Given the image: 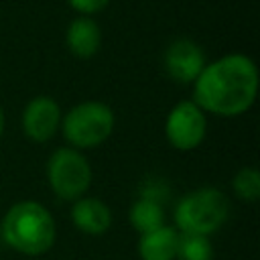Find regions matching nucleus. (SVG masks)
I'll list each match as a JSON object with an SVG mask.
<instances>
[{
	"instance_id": "obj_1",
	"label": "nucleus",
	"mask_w": 260,
	"mask_h": 260,
	"mask_svg": "<svg viewBox=\"0 0 260 260\" xmlns=\"http://www.w3.org/2000/svg\"><path fill=\"white\" fill-rule=\"evenodd\" d=\"M193 83V102L205 114L236 118L256 102L258 67L248 55L230 53L205 63Z\"/></svg>"
},
{
	"instance_id": "obj_2",
	"label": "nucleus",
	"mask_w": 260,
	"mask_h": 260,
	"mask_svg": "<svg viewBox=\"0 0 260 260\" xmlns=\"http://www.w3.org/2000/svg\"><path fill=\"white\" fill-rule=\"evenodd\" d=\"M0 234L8 248L24 256H41L53 248L57 225L43 203L24 199L6 211L0 221Z\"/></svg>"
},
{
	"instance_id": "obj_3",
	"label": "nucleus",
	"mask_w": 260,
	"mask_h": 260,
	"mask_svg": "<svg viewBox=\"0 0 260 260\" xmlns=\"http://www.w3.org/2000/svg\"><path fill=\"white\" fill-rule=\"evenodd\" d=\"M230 217V199L217 187H199L185 193L175 205L173 219L185 234H215Z\"/></svg>"
},
{
	"instance_id": "obj_4",
	"label": "nucleus",
	"mask_w": 260,
	"mask_h": 260,
	"mask_svg": "<svg viewBox=\"0 0 260 260\" xmlns=\"http://www.w3.org/2000/svg\"><path fill=\"white\" fill-rule=\"evenodd\" d=\"M116 126L114 110L95 100L81 102L73 106L63 118H61V132L63 138L69 142L71 148L87 150L104 144Z\"/></svg>"
},
{
	"instance_id": "obj_5",
	"label": "nucleus",
	"mask_w": 260,
	"mask_h": 260,
	"mask_svg": "<svg viewBox=\"0 0 260 260\" xmlns=\"http://www.w3.org/2000/svg\"><path fill=\"white\" fill-rule=\"evenodd\" d=\"M47 181L59 199L75 201L91 185V167L81 150L63 146L47 160Z\"/></svg>"
},
{
	"instance_id": "obj_6",
	"label": "nucleus",
	"mask_w": 260,
	"mask_h": 260,
	"mask_svg": "<svg viewBox=\"0 0 260 260\" xmlns=\"http://www.w3.org/2000/svg\"><path fill=\"white\" fill-rule=\"evenodd\" d=\"M207 134V114L193 102L183 100L171 108L165 120V136L175 150H195Z\"/></svg>"
},
{
	"instance_id": "obj_7",
	"label": "nucleus",
	"mask_w": 260,
	"mask_h": 260,
	"mask_svg": "<svg viewBox=\"0 0 260 260\" xmlns=\"http://www.w3.org/2000/svg\"><path fill=\"white\" fill-rule=\"evenodd\" d=\"M61 108L49 95L32 98L22 112V130L32 142H47L61 128Z\"/></svg>"
},
{
	"instance_id": "obj_8",
	"label": "nucleus",
	"mask_w": 260,
	"mask_h": 260,
	"mask_svg": "<svg viewBox=\"0 0 260 260\" xmlns=\"http://www.w3.org/2000/svg\"><path fill=\"white\" fill-rule=\"evenodd\" d=\"M167 75L177 83H193L205 67V55L191 39H175L162 57Z\"/></svg>"
},
{
	"instance_id": "obj_9",
	"label": "nucleus",
	"mask_w": 260,
	"mask_h": 260,
	"mask_svg": "<svg viewBox=\"0 0 260 260\" xmlns=\"http://www.w3.org/2000/svg\"><path fill=\"white\" fill-rule=\"evenodd\" d=\"M73 225L89 236H102L112 225V209L98 197H79L71 207Z\"/></svg>"
},
{
	"instance_id": "obj_10",
	"label": "nucleus",
	"mask_w": 260,
	"mask_h": 260,
	"mask_svg": "<svg viewBox=\"0 0 260 260\" xmlns=\"http://www.w3.org/2000/svg\"><path fill=\"white\" fill-rule=\"evenodd\" d=\"M65 43L67 49L79 57V59H89L100 51L102 45V30L98 22L89 16H79L71 20L65 32Z\"/></svg>"
},
{
	"instance_id": "obj_11",
	"label": "nucleus",
	"mask_w": 260,
	"mask_h": 260,
	"mask_svg": "<svg viewBox=\"0 0 260 260\" xmlns=\"http://www.w3.org/2000/svg\"><path fill=\"white\" fill-rule=\"evenodd\" d=\"M179 246V232L171 225H160L140 234L138 256L140 260H175Z\"/></svg>"
},
{
	"instance_id": "obj_12",
	"label": "nucleus",
	"mask_w": 260,
	"mask_h": 260,
	"mask_svg": "<svg viewBox=\"0 0 260 260\" xmlns=\"http://www.w3.org/2000/svg\"><path fill=\"white\" fill-rule=\"evenodd\" d=\"M128 219H130L132 228L140 234L160 228V225H165V203L140 195L132 203V207L128 211Z\"/></svg>"
},
{
	"instance_id": "obj_13",
	"label": "nucleus",
	"mask_w": 260,
	"mask_h": 260,
	"mask_svg": "<svg viewBox=\"0 0 260 260\" xmlns=\"http://www.w3.org/2000/svg\"><path fill=\"white\" fill-rule=\"evenodd\" d=\"M175 260H213V246L209 236L179 232V246Z\"/></svg>"
},
{
	"instance_id": "obj_14",
	"label": "nucleus",
	"mask_w": 260,
	"mask_h": 260,
	"mask_svg": "<svg viewBox=\"0 0 260 260\" xmlns=\"http://www.w3.org/2000/svg\"><path fill=\"white\" fill-rule=\"evenodd\" d=\"M232 189L242 201H258L260 197V173L254 167L240 169L232 179Z\"/></svg>"
},
{
	"instance_id": "obj_15",
	"label": "nucleus",
	"mask_w": 260,
	"mask_h": 260,
	"mask_svg": "<svg viewBox=\"0 0 260 260\" xmlns=\"http://www.w3.org/2000/svg\"><path fill=\"white\" fill-rule=\"evenodd\" d=\"M67 2H69V6H71L73 10H77L81 16L98 14V12H102V10L110 4V0H67Z\"/></svg>"
},
{
	"instance_id": "obj_16",
	"label": "nucleus",
	"mask_w": 260,
	"mask_h": 260,
	"mask_svg": "<svg viewBox=\"0 0 260 260\" xmlns=\"http://www.w3.org/2000/svg\"><path fill=\"white\" fill-rule=\"evenodd\" d=\"M4 126H6V118H4V110H2V106H0V138H2V134H4Z\"/></svg>"
},
{
	"instance_id": "obj_17",
	"label": "nucleus",
	"mask_w": 260,
	"mask_h": 260,
	"mask_svg": "<svg viewBox=\"0 0 260 260\" xmlns=\"http://www.w3.org/2000/svg\"><path fill=\"white\" fill-rule=\"evenodd\" d=\"M0 240H2V234H0Z\"/></svg>"
}]
</instances>
